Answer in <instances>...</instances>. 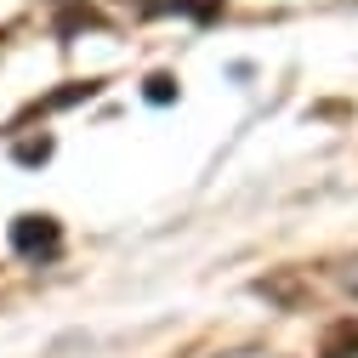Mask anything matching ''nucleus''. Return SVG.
I'll use <instances>...</instances> for the list:
<instances>
[{"label":"nucleus","mask_w":358,"mask_h":358,"mask_svg":"<svg viewBox=\"0 0 358 358\" xmlns=\"http://www.w3.org/2000/svg\"><path fill=\"white\" fill-rule=\"evenodd\" d=\"M6 239H12V250L23 256V262H57L63 256V222L57 216H17L12 228H6Z\"/></svg>","instance_id":"1"},{"label":"nucleus","mask_w":358,"mask_h":358,"mask_svg":"<svg viewBox=\"0 0 358 358\" xmlns=\"http://www.w3.org/2000/svg\"><path fill=\"white\" fill-rule=\"evenodd\" d=\"M319 358H358V319L330 324V336H324V352H319Z\"/></svg>","instance_id":"2"},{"label":"nucleus","mask_w":358,"mask_h":358,"mask_svg":"<svg viewBox=\"0 0 358 358\" xmlns=\"http://www.w3.org/2000/svg\"><path fill=\"white\" fill-rule=\"evenodd\" d=\"M176 12H188V17H199V23H210L216 12H222V0H171Z\"/></svg>","instance_id":"3"},{"label":"nucleus","mask_w":358,"mask_h":358,"mask_svg":"<svg viewBox=\"0 0 358 358\" xmlns=\"http://www.w3.org/2000/svg\"><path fill=\"white\" fill-rule=\"evenodd\" d=\"M171 97H176V80L171 74H154L148 80V103H171Z\"/></svg>","instance_id":"4"}]
</instances>
